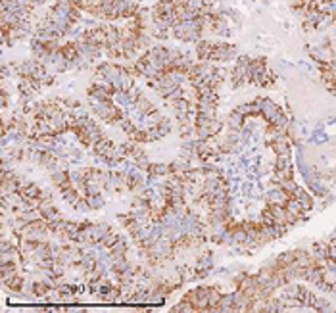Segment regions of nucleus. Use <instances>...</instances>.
<instances>
[{
	"label": "nucleus",
	"mask_w": 336,
	"mask_h": 313,
	"mask_svg": "<svg viewBox=\"0 0 336 313\" xmlns=\"http://www.w3.org/2000/svg\"><path fill=\"white\" fill-rule=\"evenodd\" d=\"M250 65H252V58L250 56H238L237 58V63H235V67L231 71V77H229L233 89H240V87H244L246 83H250V79H252Z\"/></svg>",
	"instance_id": "obj_1"
},
{
	"label": "nucleus",
	"mask_w": 336,
	"mask_h": 313,
	"mask_svg": "<svg viewBox=\"0 0 336 313\" xmlns=\"http://www.w3.org/2000/svg\"><path fill=\"white\" fill-rule=\"evenodd\" d=\"M235 56H237V46H235V44H227V42H215L214 52H212L210 62L225 63V62H229V60H233Z\"/></svg>",
	"instance_id": "obj_2"
},
{
	"label": "nucleus",
	"mask_w": 336,
	"mask_h": 313,
	"mask_svg": "<svg viewBox=\"0 0 336 313\" xmlns=\"http://www.w3.org/2000/svg\"><path fill=\"white\" fill-rule=\"evenodd\" d=\"M214 46H215L214 40H210V39H200V40L196 42V46H194V52H196L198 60H200V62H210L212 52H214Z\"/></svg>",
	"instance_id": "obj_3"
},
{
	"label": "nucleus",
	"mask_w": 336,
	"mask_h": 313,
	"mask_svg": "<svg viewBox=\"0 0 336 313\" xmlns=\"http://www.w3.org/2000/svg\"><path fill=\"white\" fill-rule=\"evenodd\" d=\"M39 214H40L42 219H46V221L61 219L60 210H58L52 202H40V204H39Z\"/></svg>",
	"instance_id": "obj_4"
},
{
	"label": "nucleus",
	"mask_w": 336,
	"mask_h": 313,
	"mask_svg": "<svg viewBox=\"0 0 336 313\" xmlns=\"http://www.w3.org/2000/svg\"><path fill=\"white\" fill-rule=\"evenodd\" d=\"M292 198H296V200L300 202V206L304 208V212H309V210L315 206V200H313L311 192H307L304 187L296 188V190H294V194H292Z\"/></svg>",
	"instance_id": "obj_5"
},
{
	"label": "nucleus",
	"mask_w": 336,
	"mask_h": 313,
	"mask_svg": "<svg viewBox=\"0 0 336 313\" xmlns=\"http://www.w3.org/2000/svg\"><path fill=\"white\" fill-rule=\"evenodd\" d=\"M112 100H114V104H116L118 108H121V110H129V108L135 104V100H133V96H131L129 91H116L114 96H112Z\"/></svg>",
	"instance_id": "obj_6"
},
{
	"label": "nucleus",
	"mask_w": 336,
	"mask_h": 313,
	"mask_svg": "<svg viewBox=\"0 0 336 313\" xmlns=\"http://www.w3.org/2000/svg\"><path fill=\"white\" fill-rule=\"evenodd\" d=\"M214 267V254L210 250H204L200 255H198V261L194 265L196 271H212Z\"/></svg>",
	"instance_id": "obj_7"
},
{
	"label": "nucleus",
	"mask_w": 336,
	"mask_h": 313,
	"mask_svg": "<svg viewBox=\"0 0 336 313\" xmlns=\"http://www.w3.org/2000/svg\"><path fill=\"white\" fill-rule=\"evenodd\" d=\"M20 192L25 200H40V194H42V188L35 183H23L20 187Z\"/></svg>",
	"instance_id": "obj_8"
},
{
	"label": "nucleus",
	"mask_w": 336,
	"mask_h": 313,
	"mask_svg": "<svg viewBox=\"0 0 336 313\" xmlns=\"http://www.w3.org/2000/svg\"><path fill=\"white\" fill-rule=\"evenodd\" d=\"M60 196H61V200H63V202H67L69 206H75V204H77V200L81 198V190L75 187V185H71V187H67V188H61Z\"/></svg>",
	"instance_id": "obj_9"
},
{
	"label": "nucleus",
	"mask_w": 336,
	"mask_h": 313,
	"mask_svg": "<svg viewBox=\"0 0 336 313\" xmlns=\"http://www.w3.org/2000/svg\"><path fill=\"white\" fill-rule=\"evenodd\" d=\"M227 125H229V129H233V131H242L246 125V116H242L238 110L231 112L229 117H227Z\"/></svg>",
	"instance_id": "obj_10"
},
{
	"label": "nucleus",
	"mask_w": 336,
	"mask_h": 313,
	"mask_svg": "<svg viewBox=\"0 0 336 313\" xmlns=\"http://www.w3.org/2000/svg\"><path fill=\"white\" fill-rule=\"evenodd\" d=\"M146 173H148V177L159 179V177H167L171 173V169H169V163H150Z\"/></svg>",
	"instance_id": "obj_11"
},
{
	"label": "nucleus",
	"mask_w": 336,
	"mask_h": 313,
	"mask_svg": "<svg viewBox=\"0 0 336 313\" xmlns=\"http://www.w3.org/2000/svg\"><path fill=\"white\" fill-rule=\"evenodd\" d=\"M311 254H313L315 259L327 261V257H329V242H313Z\"/></svg>",
	"instance_id": "obj_12"
},
{
	"label": "nucleus",
	"mask_w": 336,
	"mask_h": 313,
	"mask_svg": "<svg viewBox=\"0 0 336 313\" xmlns=\"http://www.w3.org/2000/svg\"><path fill=\"white\" fill-rule=\"evenodd\" d=\"M215 312H235V296L233 294H221Z\"/></svg>",
	"instance_id": "obj_13"
},
{
	"label": "nucleus",
	"mask_w": 336,
	"mask_h": 313,
	"mask_svg": "<svg viewBox=\"0 0 336 313\" xmlns=\"http://www.w3.org/2000/svg\"><path fill=\"white\" fill-rule=\"evenodd\" d=\"M4 284H6L12 292H21V290H23V284H25V279H23L21 275H18V273H16L12 279H8Z\"/></svg>",
	"instance_id": "obj_14"
},
{
	"label": "nucleus",
	"mask_w": 336,
	"mask_h": 313,
	"mask_svg": "<svg viewBox=\"0 0 336 313\" xmlns=\"http://www.w3.org/2000/svg\"><path fill=\"white\" fill-rule=\"evenodd\" d=\"M110 252H112L114 255H125V254H129V242H127V238L121 236V238L110 248Z\"/></svg>",
	"instance_id": "obj_15"
},
{
	"label": "nucleus",
	"mask_w": 336,
	"mask_h": 313,
	"mask_svg": "<svg viewBox=\"0 0 336 313\" xmlns=\"http://www.w3.org/2000/svg\"><path fill=\"white\" fill-rule=\"evenodd\" d=\"M135 108H137V110H140V112H144V114H152L154 110H156V108H154V104L146 98V96H140V98L135 102Z\"/></svg>",
	"instance_id": "obj_16"
},
{
	"label": "nucleus",
	"mask_w": 336,
	"mask_h": 313,
	"mask_svg": "<svg viewBox=\"0 0 336 313\" xmlns=\"http://www.w3.org/2000/svg\"><path fill=\"white\" fill-rule=\"evenodd\" d=\"M87 200H89V204H91V210H92V212H94V210H102V208L106 206V200H104L102 192H98V194H92V196H87Z\"/></svg>",
	"instance_id": "obj_17"
},
{
	"label": "nucleus",
	"mask_w": 336,
	"mask_h": 313,
	"mask_svg": "<svg viewBox=\"0 0 336 313\" xmlns=\"http://www.w3.org/2000/svg\"><path fill=\"white\" fill-rule=\"evenodd\" d=\"M129 138L135 140V142H138V144H142V142H148L150 140V133H148V129H137L133 135H129Z\"/></svg>",
	"instance_id": "obj_18"
},
{
	"label": "nucleus",
	"mask_w": 336,
	"mask_h": 313,
	"mask_svg": "<svg viewBox=\"0 0 336 313\" xmlns=\"http://www.w3.org/2000/svg\"><path fill=\"white\" fill-rule=\"evenodd\" d=\"M171 312H173V313H179V312H196V308H194V304H192V302H190V300H188V298L184 296V298L181 300V302H179V304H177V306H173V308H171Z\"/></svg>",
	"instance_id": "obj_19"
},
{
	"label": "nucleus",
	"mask_w": 336,
	"mask_h": 313,
	"mask_svg": "<svg viewBox=\"0 0 336 313\" xmlns=\"http://www.w3.org/2000/svg\"><path fill=\"white\" fill-rule=\"evenodd\" d=\"M119 238H121V235H119V233H116V231H112V233H110V235H108V236H106V238H104L100 244H102L104 248H112V246H114V244H116Z\"/></svg>",
	"instance_id": "obj_20"
},
{
	"label": "nucleus",
	"mask_w": 336,
	"mask_h": 313,
	"mask_svg": "<svg viewBox=\"0 0 336 313\" xmlns=\"http://www.w3.org/2000/svg\"><path fill=\"white\" fill-rule=\"evenodd\" d=\"M161 119H163V114H161L159 110H154L152 114H148V127L158 125Z\"/></svg>",
	"instance_id": "obj_21"
},
{
	"label": "nucleus",
	"mask_w": 336,
	"mask_h": 313,
	"mask_svg": "<svg viewBox=\"0 0 336 313\" xmlns=\"http://www.w3.org/2000/svg\"><path fill=\"white\" fill-rule=\"evenodd\" d=\"M327 261L336 263V244H331V242H329V257H327Z\"/></svg>",
	"instance_id": "obj_22"
},
{
	"label": "nucleus",
	"mask_w": 336,
	"mask_h": 313,
	"mask_svg": "<svg viewBox=\"0 0 336 313\" xmlns=\"http://www.w3.org/2000/svg\"><path fill=\"white\" fill-rule=\"evenodd\" d=\"M304 2H306V0H288V4H290V8H292V10L302 8V6H304Z\"/></svg>",
	"instance_id": "obj_23"
},
{
	"label": "nucleus",
	"mask_w": 336,
	"mask_h": 313,
	"mask_svg": "<svg viewBox=\"0 0 336 313\" xmlns=\"http://www.w3.org/2000/svg\"><path fill=\"white\" fill-rule=\"evenodd\" d=\"M0 98H2V110H6L8 108V93H6V89L2 87V94H0Z\"/></svg>",
	"instance_id": "obj_24"
},
{
	"label": "nucleus",
	"mask_w": 336,
	"mask_h": 313,
	"mask_svg": "<svg viewBox=\"0 0 336 313\" xmlns=\"http://www.w3.org/2000/svg\"><path fill=\"white\" fill-rule=\"evenodd\" d=\"M204 2H206V6H212V8H214L215 2H217V0H204Z\"/></svg>",
	"instance_id": "obj_25"
},
{
	"label": "nucleus",
	"mask_w": 336,
	"mask_h": 313,
	"mask_svg": "<svg viewBox=\"0 0 336 313\" xmlns=\"http://www.w3.org/2000/svg\"><path fill=\"white\" fill-rule=\"evenodd\" d=\"M33 2H35V6H39V4H44L46 0H33Z\"/></svg>",
	"instance_id": "obj_26"
}]
</instances>
